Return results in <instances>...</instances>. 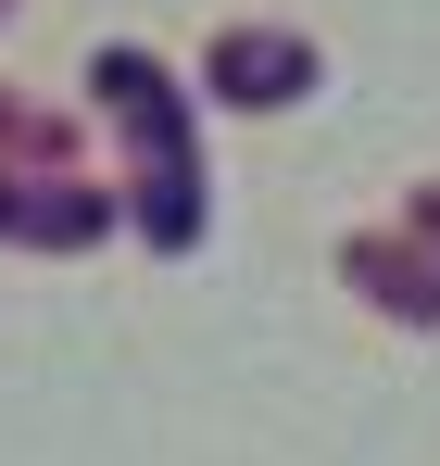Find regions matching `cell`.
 Here are the masks:
<instances>
[{"instance_id": "cell-1", "label": "cell", "mask_w": 440, "mask_h": 466, "mask_svg": "<svg viewBox=\"0 0 440 466\" xmlns=\"http://www.w3.org/2000/svg\"><path fill=\"white\" fill-rule=\"evenodd\" d=\"M101 88H114V114L139 127V152H151V189H139L151 239H189V228H202V202H189L202 177H189V127H176V88L151 76L139 51H114V64H101Z\"/></svg>"}, {"instance_id": "cell-3", "label": "cell", "mask_w": 440, "mask_h": 466, "mask_svg": "<svg viewBox=\"0 0 440 466\" xmlns=\"http://www.w3.org/2000/svg\"><path fill=\"white\" fill-rule=\"evenodd\" d=\"M353 278H365L390 315H440V265H415L403 239H353Z\"/></svg>"}, {"instance_id": "cell-4", "label": "cell", "mask_w": 440, "mask_h": 466, "mask_svg": "<svg viewBox=\"0 0 440 466\" xmlns=\"http://www.w3.org/2000/svg\"><path fill=\"white\" fill-rule=\"evenodd\" d=\"M415 228H428V239H440V202H428V215H415Z\"/></svg>"}, {"instance_id": "cell-2", "label": "cell", "mask_w": 440, "mask_h": 466, "mask_svg": "<svg viewBox=\"0 0 440 466\" xmlns=\"http://www.w3.org/2000/svg\"><path fill=\"white\" fill-rule=\"evenodd\" d=\"M215 88H226V101H302V88H315V51L239 25V38H215Z\"/></svg>"}]
</instances>
